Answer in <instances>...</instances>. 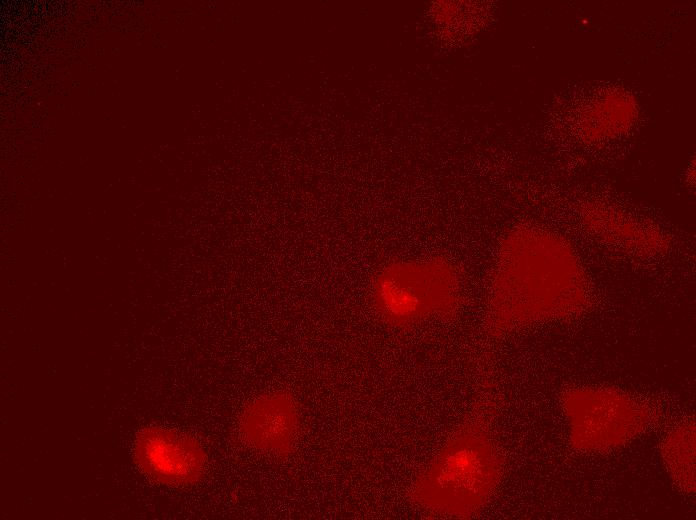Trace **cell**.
Masks as SVG:
<instances>
[{
	"mask_svg": "<svg viewBox=\"0 0 696 520\" xmlns=\"http://www.w3.org/2000/svg\"><path fill=\"white\" fill-rule=\"evenodd\" d=\"M208 453L193 435L161 425L138 430L132 460L149 481L167 487L188 488L205 476Z\"/></svg>",
	"mask_w": 696,
	"mask_h": 520,
	"instance_id": "obj_3",
	"label": "cell"
},
{
	"mask_svg": "<svg viewBox=\"0 0 696 520\" xmlns=\"http://www.w3.org/2000/svg\"><path fill=\"white\" fill-rule=\"evenodd\" d=\"M300 427L298 402L285 390L252 398L238 420L239 435L247 446L278 459H286L294 452Z\"/></svg>",
	"mask_w": 696,
	"mask_h": 520,
	"instance_id": "obj_4",
	"label": "cell"
},
{
	"mask_svg": "<svg viewBox=\"0 0 696 520\" xmlns=\"http://www.w3.org/2000/svg\"><path fill=\"white\" fill-rule=\"evenodd\" d=\"M495 396L488 381L479 386L471 409L409 487L412 504L438 516L466 519L489 501L505 465L492 432Z\"/></svg>",
	"mask_w": 696,
	"mask_h": 520,
	"instance_id": "obj_2",
	"label": "cell"
},
{
	"mask_svg": "<svg viewBox=\"0 0 696 520\" xmlns=\"http://www.w3.org/2000/svg\"><path fill=\"white\" fill-rule=\"evenodd\" d=\"M581 218L597 240L629 255L654 257L665 253L670 245L667 235L654 224L612 205L588 202L582 207Z\"/></svg>",
	"mask_w": 696,
	"mask_h": 520,
	"instance_id": "obj_5",
	"label": "cell"
},
{
	"mask_svg": "<svg viewBox=\"0 0 696 520\" xmlns=\"http://www.w3.org/2000/svg\"><path fill=\"white\" fill-rule=\"evenodd\" d=\"M586 271L571 243L556 232L522 227L505 240L492 282L487 323L493 335L587 308Z\"/></svg>",
	"mask_w": 696,
	"mask_h": 520,
	"instance_id": "obj_1",
	"label": "cell"
},
{
	"mask_svg": "<svg viewBox=\"0 0 696 520\" xmlns=\"http://www.w3.org/2000/svg\"><path fill=\"white\" fill-rule=\"evenodd\" d=\"M638 117L635 97L622 88L595 94L576 110L573 127L588 143L608 141L628 132Z\"/></svg>",
	"mask_w": 696,
	"mask_h": 520,
	"instance_id": "obj_6",
	"label": "cell"
}]
</instances>
